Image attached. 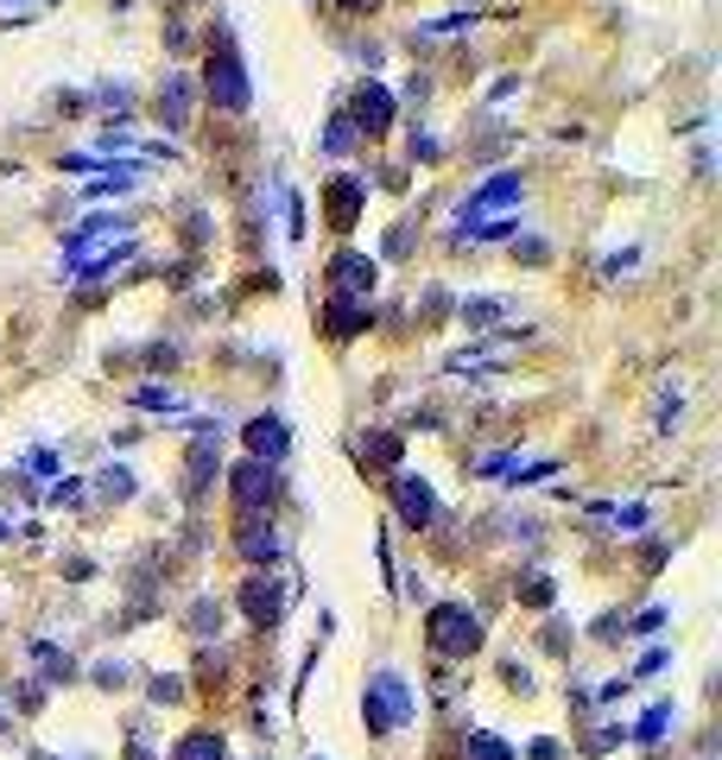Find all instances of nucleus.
Returning a JSON list of instances; mask_svg holds the SVG:
<instances>
[{"label": "nucleus", "mask_w": 722, "mask_h": 760, "mask_svg": "<svg viewBox=\"0 0 722 760\" xmlns=\"http://www.w3.org/2000/svg\"><path fill=\"white\" fill-rule=\"evenodd\" d=\"M178 697H184L178 672H159V678H152V703H178Z\"/></svg>", "instance_id": "obj_27"}, {"label": "nucleus", "mask_w": 722, "mask_h": 760, "mask_svg": "<svg viewBox=\"0 0 722 760\" xmlns=\"http://www.w3.org/2000/svg\"><path fill=\"white\" fill-rule=\"evenodd\" d=\"M172 760H222V735H216V728H190Z\"/></svg>", "instance_id": "obj_15"}, {"label": "nucleus", "mask_w": 722, "mask_h": 760, "mask_svg": "<svg viewBox=\"0 0 722 760\" xmlns=\"http://www.w3.org/2000/svg\"><path fill=\"white\" fill-rule=\"evenodd\" d=\"M0 539H7V526H0Z\"/></svg>", "instance_id": "obj_37"}, {"label": "nucleus", "mask_w": 722, "mask_h": 760, "mask_svg": "<svg viewBox=\"0 0 722 760\" xmlns=\"http://www.w3.org/2000/svg\"><path fill=\"white\" fill-rule=\"evenodd\" d=\"M614 526H647V507H609Z\"/></svg>", "instance_id": "obj_31"}, {"label": "nucleus", "mask_w": 722, "mask_h": 760, "mask_svg": "<svg viewBox=\"0 0 722 760\" xmlns=\"http://www.w3.org/2000/svg\"><path fill=\"white\" fill-rule=\"evenodd\" d=\"M361 717H368V735H394V728L412 723V685L399 672H374L368 690H361Z\"/></svg>", "instance_id": "obj_1"}, {"label": "nucleus", "mask_w": 722, "mask_h": 760, "mask_svg": "<svg viewBox=\"0 0 722 760\" xmlns=\"http://www.w3.org/2000/svg\"><path fill=\"white\" fill-rule=\"evenodd\" d=\"M520 190H526V184H520V172H495V178L482 184V190H475L470 203H463V216H488V210H507V203H520Z\"/></svg>", "instance_id": "obj_12"}, {"label": "nucleus", "mask_w": 722, "mask_h": 760, "mask_svg": "<svg viewBox=\"0 0 722 760\" xmlns=\"http://www.w3.org/2000/svg\"><path fill=\"white\" fill-rule=\"evenodd\" d=\"M634 260H640V253H634V248L609 253V260H602V279H621V273H634Z\"/></svg>", "instance_id": "obj_28"}, {"label": "nucleus", "mask_w": 722, "mask_h": 760, "mask_svg": "<svg viewBox=\"0 0 722 760\" xmlns=\"http://www.w3.org/2000/svg\"><path fill=\"white\" fill-rule=\"evenodd\" d=\"M513 235H520V222H513V216H495V222H482V228H475V241H513Z\"/></svg>", "instance_id": "obj_25"}, {"label": "nucleus", "mask_w": 722, "mask_h": 760, "mask_svg": "<svg viewBox=\"0 0 722 760\" xmlns=\"http://www.w3.org/2000/svg\"><path fill=\"white\" fill-rule=\"evenodd\" d=\"M134 406L140 412H178V394L172 387H134Z\"/></svg>", "instance_id": "obj_22"}, {"label": "nucleus", "mask_w": 722, "mask_h": 760, "mask_svg": "<svg viewBox=\"0 0 722 760\" xmlns=\"http://www.w3.org/2000/svg\"><path fill=\"white\" fill-rule=\"evenodd\" d=\"M374 279H381V266H374L368 253H356V248L329 253V286H336V298H368Z\"/></svg>", "instance_id": "obj_7"}, {"label": "nucleus", "mask_w": 722, "mask_h": 760, "mask_svg": "<svg viewBox=\"0 0 722 760\" xmlns=\"http://www.w3.org/2000/svg\"><path fill=\"white\" fill-rule=\"evenodd\" d=\"M286 235L291 241L304 235V203H298V190H286Z\"/></svg>", "instance_id": "obj_29"}, {"label": "nucleus", "mask_w": 722, "mask_h": 760, "mask_svg": "<svg viewBox=\"0 0 722 760\" xmlns=\"http://www.w3.org/2000/svg\"><path fill=\"white\" fill-rule=\"evenodd\" d=\"M127 760H152V755H146V748H127Z\"/></svg>", "instance_id": "obj_36"}, {"label": "nucleus", "mask_w": 722, "mask_h": 760, "mask_svg": "<svg viewBox=\"0 0 722 760\" xmlns=\"http://www.w3.org/2000/svg\"><path fill=\"white\" fill-rule=\"evenodd\" d=\"M425 634H432V647L444 659H470L482 647V615L463 609V602H437L432 615H425Z\"/></svg>", "instance_id": "obj_3"}, {"label": "nucleus", "mask_w": 722, "mask_h": 760, "mask_svg": "<svg viewBox=\"0 0 722 760\" xmlns=\"http://www.w3.org/2000/svg\"><path fill=\"white\" fill-rule=\"evenodd\" d=\"M470 760H513V748L501 735H470Z\"/></svg>", "instance_id": "obj_24"}, {"label": "nucleus", "mask_w": 722, "mask_h": 760, "mask_svg": "<svg viewBox=\"0 0 722 760\" xmlns=\"http://www.w3.org/2000/svg\"><path fill=\"white\" fill-rule=\"evenodd\" d=\"M33 659L45 665V678H58V685H71L76 678V665H71V652H58V647H45V640H33Z\"/></svg>", "instance_id": "obj_18"}, {"label": "nucleus", "mask_w": 722, "mask_h": 760, "mask_svg": "<svg viewBox=\"0 0 722 760\" xmlns=\"http://www.w3.org/2000/svg\"><path fill=\"white\" fill-rule=\"evenodd\" d=\"M361 203H368V178H356V172L329 178V190H324V216H329V228H336V235H349V228L361 222Z\"/></svg>", "instance_id": "obj_5"}, {"label": "nucleus", "mask_w": 722, "mask_h": 760, "mask_svg": "<svg viewBox=\"0 0 722 760\" xmlns=\"http://www.w3.org/2000/svg\"><path fill=\"white\" fill-rule=\"evenodd\" d=\"M96 678H102V685H121V678H127V672H121V659H109V665H96Z\"/></svg>", "instance_id": "obj_33"}, {"label": "nucleus", "mask_w": 722, "mask_h": 760, "mask_svg": "<svg viewBox=\"0 0 722 760\" xmlns=\"http://www.w3.org/2000/svg\"><path fill=\"white\" fill-rule=\"evenodd\" d=\"M665 728H672V703H652L634 735H640V742H665Z\"/></svg>", "instance_id": "obj_21"}, {"label": "nucleus", "mask_w": 722, "mask_h": 760, "mask_svg": "<svg viewBox=\"0 0 722 760\" xmlns=\"http://www.w3.org/2000/svg\"><path fill=\"white\" fill-rule=\"evenodd\" d=\"M159 121H165V127H190V76H165V83H159Z\"/></svg>", "instance_id": "obj_13"}, {"label": "nucleus", "mask_w": 722, "mask_h": 760, "mask_svg": "<svg viewBox=\"0 0 722 760\" xmlns=\"http://www.w3.org/2000/svg\"><path fill=\"white\" fill-rule=\"evenodd\" d=\"M520 596H526V602H539V609H545V602H551V577H526V583H520Z\"/></svg>", "instance_id": "obj_30"}, {"label": "nucleus", "mask_w": 722, "mask_h": 760, "mask_svg": "<svg viewBox=\"0 0 722 760\" xmlns=\"http://www.w3.org/2000/svg\"><path fill=\"white\" fill-rule=\"evenodd\" d=\"M507 317V298H475V304H463V324L470 329H488Z\"/></svg>", "instance_id": "obj_19"}, {"label": "nucleus", "mask_w": 722, "mask_h": 760, "mask_svg": "<svg viewBox=\"0 0 722 760\" xmlns=\"http://www.w3.org/2000/svg\"><path fill=\"white\" fill-rule=\"evenodd\" d=\"M356 140H361V134H356V121H349V114H336V121L324 127V140H318V152H324V159H343V152H349Z\"/></svg>", "instance_id": "obj_17"}, {"label": "nucleus", "mask_w": 722, "mask_h": 760, "mask_svg": "<svg viewBox=\"0 0 722 760\" xmlns=\"http://www.w3.org/2000/svg\"><path fill=\"white\" fill-rule=\"evenodd\" d=\"M203 96H210L222 114H241L253 102L248 64H241V51H235V45H216V51H210V64H203Z\"/></svg>", "instance_id": "obj_2"}, {"label": "nucleus", "mask_w": 722, "mask_h": 760, "mask_svg": "<svg viewBox=\"0 0 722 760\" xmlns=\"http://www.w3.org/2000/svg\"><path fill=\"white\" fill-rule=\"evenodd\" d=\"M343 7H349V13H361V7H374V0H343Z\"/></svg>", "instance_id": "obj_35"}, {"label": "nucleus", "mask_w": 722, "mask_h": 760, "mask_svg": "<svg viewBox=\"0 0 722 760\" xmlns=\"http://www.w3.org/2000/svg\"><path fill=\"white\" fill-rule=\"evenodd\" d=\"M241 551H248L253 564H273V558H279V533L260 526V520H248V526H241Z\"/></svg>", "instance_id": "obj_14"}, {"label": "nucleus", "mask_w": 722, "mask_h": 760, "mask_svg": "<svg viewBox=\"0 0 722 760\" xmlns=\"http://www.w3.org/2000/svg\"><path fill=\"white\" fill-rule=\"evenodd\" d=\"M349 121H356V134H368V140L387 134V127H394V89L368 76V83L356 89V114H349Z\"/></svg>", "instance_id": "obj_9"}, {"label": "nucleus", "mask_w": 722, "mask_h": 760, "mask_svg": "<svg viewBox=\"0 0 722 760\" xmlns=\"http://www.w3.org/2000/svg\"><path fill=\"white\" fill-rule=\"evenodd\" d=\"M96 482H102V495H109V501H127V495H134V470H121V463H114V470H102Z\"/></svg>", "instance_id": "obj_23"}, {"label": "nucleus", "mask_w": 722, "mask_h": 760, "mask_svg": "<svg viewBox=\"0 0 722 760\" xmlns=\"http://www.w3.org/2000/svg\"><path fill=\"white\" fill-rule=\"evenodd\" d=\"M324 329L336 342H349L361 329H374V311H368V298H329L324 304Z\"/></svg>", "instance_id": "obj_11"}, {"label": "nucleus", "mask_w": 722, "mask_h": 760, "mask_svg": "<svg viewBox=\"0 0 722 760\" xmlns=\"http://www.w3.org/2000/svg\"><path fill=\"white\" fill-rule=\"evenodd\" d=\"M475 26V13H444V20H432V26H425V33L432 38H450V33H470Z\"/></svg>", "instance_id": "obj_26"}, {"label": "nucleus", "mask_w": 722, "mask_h": 760, "mask_svg": "<svg viewBox=\"0 0 722 760\" xmlns=\"http://www.w3.org/2000/svg\"><path fill=\"white\" fill-rule=\"evenodd\" d=\"M241 609H248L253 627H273L279 609H286V596H279V583H273V577H260V571H253V577L241 583Z\"/></svg>", "instance_id": "obj_10"}, {"label": "nucleus", "mask_w": 722, "mask_h": 760, "mask_svg": "<svg viewBox=\"0 0 722 760\" xmlns=\"http://www.w3.org/2000/svg\"><path fill=\"white\" fill-rule=\"evenodd\" d=\"M228 488H235V507H241V513H260V507H273V495H279V470L248 457V463L228 470Z\"/></svg>", "instance_id": "obj_4"}, {"label": "nucleus", "mask_w": 722, "mask_h": 760, "mask_svg": "<svg viewBox=\"0 0 722 760\" xmlns=\"http://www.w3.org/2000/svg\"><path fill=\"white\" fill-rule=\"evenodd\" d=\"M190 634H197V640H216V634H222V609H216V602H197V609H190Z\"/></svg>", "instance_id": "obj_20"}, {"label": "nucleus", "mask_w": 722, "mask_h": 760, "mask_svg": "<svg viewBox=\"0 0 722 760\" xmlns=\"http://www.w3.org/2000/svg\"><path fill=\"white\" fill-rule=\"evenodd\" d=\"M361 463H374V470H394V463H399V432L361 437Z\"/></svg>", "instance_id": "obj_16"}, {"label": "nucleus", "mask_w": 722, "mask_h": 760, "mask_svg": "<svg viewBox=\"0 0 722 760\" xmlns=\"http://www.w3.org/2000/svg\"><path fill=\"white\" fill-rule=\"evenodd\" d=\"M394 507H399V520H406L412 533H425V526L437 520L432 482H425V475H406V470H399V475H394Z\"/></svg>", "instance_id": "obj_6"}, {"label": "nucleus", "mask_w": 722, "mask_h": 760, "mask_svg": "<svg viewBox=\"0 0 722 760\" xmlns=\"http://www.w3.org/2000/svg\"><path fill=\"white\" fill-rule=\"evenodd\" d=\"M533 760H564V748H558V742H539V748H533Z\"/></svg>", "instance_id": "obj_34"}, {"label": "nucleus", "mask_w": 722, "mask_h": 760, "mask_svg": "<svg viewBox=\"0 0 722 760\" xmlns=\"http://www.w3.org/2000/svg\"><path fill=\"white\" fill-rule=\"evenodd\" d=\"M437 152H444V146H437L432 134H412V159H425V165H432Z\"/></svg>", "instance_id": "obj_32"}, {"label": "nucleus", "mask_w": 722, "mask_h": 760, "mask_svg": "<svg viewBox=\"0 0 722 760\" xmlns=\"http://www.w3.org/2000/svg\"><path fill=\"white\" fill-rule=\"evenodd\" d=\"M241 437H248L253 463H273V470H279V457L291 450V432H286V419H279V412H253L248 425H241Z\"/></svg>", "instance_id": "obj_8"}]
</instances>
